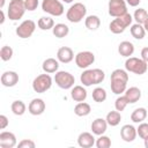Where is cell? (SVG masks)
<instances>
[{
    "mask_svg": "<svg viewBox=\"0 0 148 148\" xmlns=\"http://www.w3.org/2000/svg\"><path fill=\"white\" fill-rule=\"evenodd\" d=\"M127 82H128V74L125 69L117 68L111 73L110 76V87L113 94L120 95L125 92L127 89Z\"/></svg>",
    "mask_w": 148,
    "mask_h": 148,
    "instance_id": "cell-1",
    "label": "cell"
},
{
    "mask_svg": "<svg viewBox=\"0 0 148 148\" xmlns=\"http://www.w3.org/2000/svg\"><path fill=\"white\" fill-rule=\"evenodd\" d=\"M105 73L101 68H94V69H86L80 76L81 83L84 87H90L92 84H99L104 81Z\"/></svg>",
    "mask_w": 148,
    "mask_h": 148,
    "instance_id": "cell-2",
    "label": "cell"
},
{
    "mask_svg": "<svg viewBox=\"0 0 148 148\" xmlns=\"http://www.w3.org/2000/svg\"><path fill=\"white\" fill-rule=\"evenodd\" d=\"M133 16L130 13H125L124 15H120L111 21L109 24V29L112 34H123L125 29L130 25H132Z\"/></svg>",
    "mask_w": 148,
    "mask_h": 148,
    "instance_id": "cell-3",
    "label": "cell"
},
{
    "mask_svg": "<svg viewBox=\"0 0 148 148\" xmlns=\"http://www.w3.org/2000/svg\"><path fill=\"white\" fill-rule=\"evenodd\" d=\"M125 69L127 72L134 73L136 75H142L148 69V62H146L141 58L136 57H128L125 61Z\"/></svg>",
    "mask_w": 148,
    "mask_h": 148,
    "instance_id": "cell-4",
    "label": "cell"
},
{
    "mask_svg": "<svg viewBox=\"0 0 148 148\" xmlns=\"http://www.w3.org/2000/svg\"><path fill=\"white\" fill-rule=\"evenodd\" d=\"M86 14H87V7L82 2H75L68 8L66 13V17L72 23H79L86 17Z\"/></svg>",
    "mask_w": 148,
    "mask_h": 148,
    "instance_id": "cell-5",
    "label": "cell"
},
{
    "mask_svg": "<svg viewBox=\"0 0 148 148\" xmlns=\"http://www.w3.org/2000/svg\"><path fill=\"white\" fill-rule=\"evenodd\" d=\"M25 5L24 0H10L7 9L8 18L12 21H17L23 17L25 13Z\"/></svg>",
    "mask_w": 148,
    "mask_h": 148,
    "instance_id": "cell-6",
    "label": "cell"
},
{
    "mask_svg": "<svg viewBox=\"0 0 148 148\" xmlns=\"http://www.w3.org/2000/svg\"><path fill=\"white\" fill-rule=\"evenodd\" d=\"M54 82L61 89H71L74 87L75 77L73 74L66 71H58L54 75Z\"/></svg>",
    "mask_w": 148,
    "mask_h": 148,
    "instance_id": "cell-7",
    "label": "cell"
},
{
    "mask_svg": "<svg viewBox=\"0 0 148 148\" xmlns=\"http://www.w3.org/2000/svg\"><path fill=\"white\" fill-rule=\"evenodd\" d=\"M51 86H52V77L49 75V73L40 74L36 76L32 81V89L38 94H43L51 88Z\"/></svg>",
    "mask_w": 148,
    "mask_h": 148,
    "instance_id": "cell-8",
    "label": "cell"
},
{
    "mask_svg": "<svg viewBox=\"0 0 148 148\" xmlns=\"http://www.w3.org/2000/svg\"><path fill=\"white\" fill-rule=\"evenodd\" d=\"M42 9H43V12H45L52 16H61L65 12L64 5L59 0H43Z\"/></svg>",
    "mask_w": 148,
    "mask_h": 148,
    "instance_id": "cell-9",
    "label": "cell"
},
{
    "mask_svg": "<svg viewBox=\"0 0 148 148\" xmlns=\"http://www.w3.org/2000/svg\"><path fill=\"white\" fill-rule=\"evenodd\" d=\"M35 29H36V23L32 20H25L16 28L15 32L20 38L25 39L31 37V35L35 32Z\"/></svg>",
    "mask_w": 148,
    "mask_h": 148,
    "instance_id": "cell-10",
    "label": "cell"
},
{
    "mask_svg": "<svg viewBox=\"0 0 148 148\" xmlns=\"http://www.w3.org/2000/svg\"><path fill=\"white\" fill-rule=\"evenodd\" d=\"M95 61V54L90 51H81L75 56V64L79 68L86 69Z\"/></svg>",
    "mask_w": 148,
    "mask_h": 148,
    "instance_id": "cell-11",
    "label": "cell"
},
{
    "mask_svg": "<svg viewBox=\"0 0 148 148\" xmlns=\"http://www.w3.org/2000/svg\"><path fill=\"white\" fill-rule=\"evenodd\" d=\"M108 8H109V14L112 17H118V16L127 13V7H126L125 0H109Z\"/></svg>",
    "mask_w": 148,
    "mask_h": 148,
    "instance_id": "cell-12",
    "label": "cell"
},
{
    "mask_svg": "<svg viewBox=\"0 0 148 148\" xmlns=\"http://www.w3.org/2000/svg\"><path fill=\"white\" fill-rule=\"evenodd\" d=\"M0 80H1V84L3 87L10 88V87H14V86L17 84V82H18V74L16 72H14V71H6V72H3L1 74Z\"/></svg>",
    "mask_w": 148,
    "mask_h": 148,
    "instance_id": "cell-13",
    "label": "cell"
},
{
    "mask_svg": "<svg viewBox=\"0 0 148 148\" xmlns=\"http://www.w3.org/2000/svg\"><path fill=\"white\" fill-rule=\"evenodd\" d=\"M17 145L16 136L12 132H1L0 133V147L1 148H13Z\"/></svg>",
    "mask_w": 148,
    "mask_h": 148,
    "instance_id": "cell-14",
    "label": "cell"
},
{
    "mask_svg": "<svg viewBox=\"0 0 148 148\" xmlns=\"http://www.w3.org/2000/svg\"><path fill=\"white\" fill-rule=\"evenodd\" d=\"M45 102L42 98H34L28 105V111L32 116H39L45 111Z\"/></svg>",
    "mask_w": 148,
    "mask_h": 148,
    "instance_id": "cell-15",
    "label": "cell"
},
{
    "mask_svg": "<svg viewBox=\"0 0 148 148\" xmlns=\"http://www.w3.org/2000/svg\"><path fill=\"white\" fill-rule=\"evenodd\" d=\"M136 135H138V132H136V128L133 125L126 124V125H124L120 128V136H121V139L125 142H132V141H134L135 138H136Z\"/></svg>",
    "mask_w": 148,
    "mask_h": 148,
    "instance_id": "cell-16",
    "label": "cell"
},
{
    "mask_svg": "<svg viewBox=\"0 0 148 148\" xmlns=\"http://www.w3.org/2000/svg\"><path fill=\"white\" fill-rule=\"evenodd\" d=\"M57 59L59 60V62L68 64V62H71L74 59V52H73V50L71 47L62 46L57 52Z\"/></svg>",
    "mask_w": 148,
    "mask_h": 148,
    "instance_id": "cell-17",
    "label": "cell"
},
{
    "mask_svg": "<svg viewBox=\"0 0 148 148\" xmlns=\"http://www.w3.org/2000/svg\"><path fill=\"white\" fill-rule=\"evenodd\" d=\"M95 136L94 133H89V132H82L80 133V135L77 136V143L80 147L82 148H90L95 145Z\"/></svg>",
    "mask_w": 148,
    "mask_h": 148,
    "instance_id": "cell-18",
    "label": "cell"
},
{
    "mask_svg": "<svg viewBox=\"0 0 148 148\" xmlns=\"http://www.w3.org/2000/svg\"><path fill=\"white\" fill-rule=\"evenodd\" d=\"M91 132L95 134V135H102L105 133L106 128H108V123H106V119H103V118H96L92 123H91Z\"/></svg>",
    "mask_w": 148,
    "mask_h": 148,
    "instance_id": "cell-19",
    "label": "cell"
},
{
    "mask_svg": "<svg viewBox=\"0 0 148 148\" xmlns=\"http://www.w3.org/2000/svg\"><path fill=\"white\" fill-rule=\"evenodd\" d=\"M42 68L45 73L52 74V73H57L58 68H59V60L54 59V58H47L43 61Z\"/></svg>",
    "mask_w": 148,
    "mask_h": 148,
    "instance_id": "cell-20",
    "label": "cell"
},
{
    "mask_svg": "<svg viewBox=\"0 0 148 148\" xmlns=\"http://www.w3.org/2000/svg\"><path fill=\"white\" fill-rule=\"evenodd\" d=\"M71 97L75 102H84L87 98V90L83 86H74L71 90Z\"/></svg>",
    "mask_w": 148,
    "mask_h": 148,
    "instance_id": "cell-21",
    "label": "cell"
},
{
    "mask_svg": "<svg viewBox=\"0 0 148 148\" xmlns=\"http://www.w3.org/2000/svg\"><path fill=\"white\" fill-rule=\"evenodd\" d=\"M118 52L121 57L128 58L134 53V45L128 40H124L118 45Z\"/></svg>",
    "mask_w": 148,
    "mask_h": 148,
    "instance_id": "cell-22",
    "label": "cell"
},
{
    "mask_svg": "<svg viewBox=\"0 0 148 148\" xmlns=\"http://www.w3.org/2000/svg\"><path fill=\"white\" fill-rule=\"evenodd\" d=\"M125 97L127 98L130 104L136 103L141 98V90L138 87H130L125 90Z\"/></svg>",
    "mask_w": 148,
    "mask_h": 148,
    "instance_id": "cell-23",
    "label": "cell"
},
{
    "mask_svg": "<svg viewBox=\"0 0 148 148\" xmlns=\"http://www.w3.org/2000/svg\"><path fill=\"white\" fill-rule=\"evenodd\" d=\"M91 111V108L88 103L86 102H79L75 106H74V113L79 117H86L90 113Z\"/></svg>",
    "mask_w": 148,
    "mask_h": 148,
    "instance_id": "cell-24",
    "label": "cell"
},
{
    "mask_svg": "<svg viewBox=\"0 0 148 148\" xmlns=\"http://www.w3.org/2000/svg\"><path fill=\"white\" fill-rule=\"evenodd\" d=\"M52 32L57 38H64L68 35L69 28L65 23H57V24H54V27L52 29Z\"/></svg>",
    "mask_w": 148,
    "mask_h": 148,
    "instance_id": "cell-25",
    "label": "cell"
},
{
    "mask_svg": "<svg viewBox=\"0 0 148 148\" xmlns=\"http://www.w3.org/2000/svg\"><path fill=\"white\" fill-rule=\"evenodd\" d=\"M147 112H148V111H147L145 108H138V109H135V110L131 113V120H132L133 123L140 124V123H142V121L146 119Z\"/></svg>",
    "mask_w": 148,
    "mask_h": 148,
    "instance_id": "cell-26",
    "label": "cell"
},
{
    "mask_svg": "<svg viewBox=\"0 0 148 148\" xmlns=\"http://www.w3.org/2000/svg\"><path fill=\"white\" fill-rule=\"evenodd\" d=\"M130 31H131L132 37H134L135 39H142L145 37V35H146V30H145L143 25L140 24V23L132 24L131 28H130Z\"/></svg>",
    "mask_w": 148,
    "mask_h": 148,
    "instance_id": "cell-27",
    "label": "cell"
},
{
    "mask_svg": "<svg viewBox=\"0 0 148 148\" xmlns=\"http://www.w3.org/2000/svg\"><path fill=\"white\" fill-rule=\"evenodd\" d=\"M84 24L89 30H97L101 25V20L97 15H89L84 20Z\"/></svg>",
    "mask_w": 148,
    "mask_h": 148,
    "instance_id": "cell-28",
    "label": "cell"
},
{
    "mask_svg": "<svg viewBox=\"0 0 148 148\" xmlns=\"http://www.w3.org/2000/svg\"><path fill=\"white\" fill-rule=\"evenodd\" d=\"M37 25L39 29L42 30H50V29H53L54 27V21L52 17L50 16H42L38 22H37Z\"/></svg>",
    "mask_w": 148,
    "mask_h": 148,
    "instance_id": "cell-29",
    "label": "cell"
},
{
    "mask_svg": "<svg viewBox=\"0 0 148 148\" xmlns=\"http://www.w3.org/2000/svg\"><path fill=\"white\" fill-rule=\"evenodd\" d=\"M106 123L108 125L110 126H117L119 125V123L121 121V114L119 111H110L108 114H106Z\"/></svg>",
    "mask_w": 148,
    "mask_h": 148,
    "instance_id": "cell-30",
    "label": "cell"
},
{
    "mask_svg": "<svg viewBox=\"0 0 148 148\" xmlns=\"http://www.w3.org/2000/svg\"><path fill=\"white\" fill-rule=\"evenodd\" d=\"M10 109H12V112H13L15 116H22V114L25 112L27 106H25V104L23 103V101L17 99V101H14V102L12 103Z\"/></svg>",
    "mask_w": 148,
    "mask_h": 148,
    "instance_id": "cell-31",
    "label": "cell"
},
{
    "mask_svg": "<svg viewBox=\"0 0 148 148\" xmlns=\"http://www.w3.org/2000/svg\"><path fill=\"white\" fill-rule=\"evenodd\" d=\"M106 90L102 87H97L92 90V99L97 103H102L106 99Z\"/></svg>",
    "mask_w": 148,
    "mask_h": 148,
    "instance_id": "cell-32",
    "label": "cell"
},
{
    "mask_svg": "<svg viewBox=\"0 0 148 148\" xmlns=\"http://www.w3.org/2000/svg\"><path fill=\"white\" fill-rule=\"evenodd\" d=\"M148 18V13L145 8H139V9H135L134 14H133V20H135L136 23H140V24H143Z\"/></svg>",
    "mask_w": 148,
    "mask_h": 148,
    "instance_id": "cell-33",
    "label": "cell"
},
{
    "mask_svg": "<svg viewBox=\"0 0 148 148\" xmlns=\"http://www.w3.org/2000/svg\"><path fill=\"white\" fill-rule=\"evenodd\" d=\"M13 53H14L13 49H12L10 46H8V45H5V46H2L1 50H0V58H1V60H3V61H8V60L12 59Z\"/></svg>",
    "mask_w": 148,
    "mask_h": 148,
    "instance_id": "cell-34",
    "label": "cell"
},
{
    "mask_svg": "<svg viewBox=\"0 0 148 148\" xmlns=\"http://www.w3.org/2000/svg\"><path fill=\"white\" fill-rule=\"evenodd\" d=\"M95 145H96L97 148H109V147H111V139H110L109 136L102 134V135H99V138L96 140Z\"/></svg>",
    "mask_w": 148,
    "mask_h": 148,
    "instance_id": "cell-35",
    "label": "cell"
},
{
    "mask_svg": "<svg viewBox=\"0 0 148 148\" xmlns=\"http://www.w3.org/2000/svg\"><path fill=\"white\" fill-rule=\"evenodd\" d=\"M127 104H130V103H128L127 98L125 97V95H124V96H119V97L116 99V102H114V108H116L117 111L121 112V111L125 110V108L127 106Z\"/></svg>",
    "mask_w": 148,
    "mask_h": 148,
    "instance_id": "cell-36",
    "label": "cell"
},
{
    "mask_svg": "<svg viewBox=\"0 0 148 148\" xmlns=\"http://www.w3.org/2000/svg\"><path fill=\"white\" fill-rule=\"evenodd\" d=\"M136 132H138V135L141 138V139H146L148 136V123H140L139 124V127L136 128Z\"/></svg>",
    "mask_w": 148,
    "mask_h": 148,
    "instance_id": "cell-37",
    "label": "cell"
},
{
    "mask_svg": "<svg viewBox=\"0 0 148 148\" xmlns=\"http://www.w3.org/2000/svg\"><path fill=\"white\" fill-rule=\"evenodd\" d=\"M24 5H25V9L29 12H32L35 9H37L39 1L38 0H24Z\"/></svg>",
    "mask_w": 148,
    "mask_h": 148,
    "instance_id": "cell-38",
    "label": "cell"
},
{
    "mask_svg": "<svg viewBox=\"0 0 148 148\" xmlns=\"http://www.w3.org/2000/svg\"><path fill=\"white\" fill-rule=\"evenodd\" d=\"M35 146H36L35 142L30 139H23L17 143L18 148H35Z\"/></svg>",
    "mask_w": 148,
    "mask_h": 148,
    "instance_id": "cell-39",
    "label": "cell"
},
{
    "mask_svg": "<svg viewBox=\"0 0 148 148\" xmlns=\"http://www.w3.org/2000/svg\"><path fill=\"white\" fill-rule=\"evenodd\" d=\"M9 121H8V118L5 116V114H1L0 116V128L1 130H5L7 126H8Z\"/></svg>",
    "mask_w": 148,
    "mask_h": 148,
    "instance_id": "cell-40",
    "label": "cell"
},
{
    "mask_svg": "<svg viewBox=\"0 0 148 148\" xmlns=\"http://www.w3.org/2000/svg\"><path fill=\"white\" fill-rule=\"evenodd\" d=\"M141 59H143L146 62H148V46H146L141 50Z\"/></svg>",
    "mask_w": 148,
    "mask_h": 148,
    "instance_id": "cell-41",
    "label": "cell"
},
{
    "mask_svg": "<svg viewBox=\"0 0 148 148\" xmlns=\"http://www.w3.org/2000/svg\"><path fill=\"white\" fill-rule=\"evenodd\" d=\"M141 0H126V3L130 5L131 7H136L139 3H140Z\"/></svg>",
    "mask_w": 148,
    "mask_h": 148,
    "instance_id": "cell-42",
    "label": "cell"
},
{
    "mask_svg": "<svg viewBox=\"0 0 148 148\" xmlns=\"http://www.w3.org/2000/svg\"><path fill=\"white\" fill-rule=\"evenodd\" d=\"M0 13H1V20H0V23L2 24V23L5 22V13H3V10H2V9L0 10Z\"/></svg>",
    "mask_w": 148,
    "mask_h": 148,
    "instance_id": "cell-43",
    "label": "cell"
},
{
    "mask_svg": "<svg viewBox=\"0 0 148 148\" xmlns=\"http://www.w3.org/2000/svg\"><path fill=\"white\" fill-rule=\"evenodd\" d=\"M142 25H143L145 30H146V31H148V18H147V21H146V22H145V23H143Z\"/></svg>",
    "mask_w": 148,
    "mask_h": 148,
    "instance_id": "cell-44",
    "label": "cell"
},
{
    "mask_svg": "<svg viewBox=\"0 0 148 148\" xmlns=\"http://www.w3.org/2000/svg\"><path fill=\"white\" fill-rule=\"evenodd\" d=\"M143 141H145V147H146V148H148V136H147Z\"/></svg>",
    "mask_w": 148,
    "mask_h": 148,
    "instance_id": "cell-45",
    "label": "cell"
},
{
    "mask_svg": "<svg viewBox=\"0 0 148 148\" xmlns=\"http://www.w3.org/2000/svg\"><path fill=\"white\" fill-rule=\"evenodd\" d=\"M3 5H5V0H1V2H0V8H1V9H2Z\"/></svg>",
    "mask_w": 148,
    "mask_h": 148,
    "instance_id": "cell-46",
    "label": "cell"
},
{
    "mask_svg": "<svg viewBox=\"0 0 148 148\" xmlns=\"http://www.w3.org/2000/svg\"><path fill=\"white\" fill-rule=\"evenodd\" d=\"M64 2H66V3H71L72 1H74V0H62Z\"/></svg>",
    "mask_w": 148,
    "mask_h": 148,
    "instance_id": "cell-47",
    "label": "cell"
}]
</instances>
